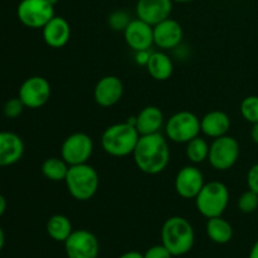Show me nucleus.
Here are the masks:
<instances>
[{"label":"nucleus","mask_w":258,"mask_h":258,"mask_svg":"<svg viewBox=\"0 0 258 258\" xmlns=\"http://www.w3.org/2000/svg\"><path fill=\"white\" fill-rule=\"evenodd\" d=\"M149 75L155 81H168L173 76L174 64L168 54L163 50H156L150 54L148 64H146Z\"/></svg>","instance_id":"nucleus-21"},{"label":"nucleus","mask_w":258,"mask_h":258,"mask_svg":"<svg viewBox=\"0 0 258 258\" xmlns=\"http://www.w3.org/2000/svg\"><path fill=\"white\" fill-rule=\"evenodd\" d=\"M67 258H98L100 243L92 232L87 229H77L64 242Z\"/></svg>","instance_id":"nucleus-11"},{"label":"nucleus","mask_w":258,"mask_h":258,"mask_svg":"<svg viewBox=\"0 0 258 258\" xmlns=\"http://www.w3.org/2000/svg\"><path fill=\"white\" fill-rule=\"evenodd\" d=\"M173 3V0H138L136 15L139 19L154 27L170 18Z\"/></svg>","instance_id":"nucleus-16"},{"label":"nucleus","mask_w":258,"mask_h":258,"mask_svg":"<svg viewBox=\"0 0 258 258\" xmlns=\"http://www.w3.org/2000/svg\"><path fill=\"white\" fill-rule=\"evenodd\" d=\"M54 15V5L48 0H22L17 8L19 22L30 29H42Z\"/></svg>","instance_id":"nucleus-8"},{"label":"nucleus","mask_w":258,"mask_h":258,"mask_svg":"<svg viewBox=\"0 0 258 258\" xmlns=\"http://www.w3.org/2000/svg\"><path fill=\"white\" fill-rule=\"evenodd\" d=\"M123 83L117 76H105L100 78L93 90V98L98 106L108 108L121 101L123 96Z\"/></svg>","instance_id":"nucleus-13"},{"label":"nucleus","mask_w":258,"mask_h":258,"mask_svg":"<svg viewBox=\"0 0 258 258\" xmlns=\"http://www.w3.org/2000/svg\"><path fill=\"white\" fill-rule=\"evenodd\" d=\"M174 3H189V2H193V0H173Z\"/></svg>","instance_id":"nucleus-38"},{"label":"nucleus","mask_w":258,"mask_h":258,"mask_svg":"<svg viewBox=\"0 0 258 258\" xmlns=\"http://www.w3.org/2000/svg\"><path fill=\"white\" fill-rule=\"evenodd\" d=\"M154 44L161 50H170L178 47L184 37L183 27L173 18L163 20L154 25Z\"/></svg>","instance_id":"nucleus-14"},{"label":"nucleus","mask_w":258,"mask_h":258,"mask_svg":"<svg viewBox=\"0 0 258 258\" xmlns=\"http://www.w3.org/2000/svg\"><path fill=\"white\" fill-rule=\"evenodd\" d=\"M64 183L68 193L73 199L78 202H87L97 193L100 176L90 164H80L70 166Z\"/></svg>","instance_id":"nucleus-4"},{"label":"nucleus","mask_w":258,"mask_h":258,"mask_svg":"<svg viewBox=\"0 0 258 258\" xmlns=\"http://www.w3.org/2000/svg\"><path fill=\"white\" fill-rule=\"evenodd\" d=\"M5 246V233H4V229L0 227V252L3 251Z\"/></svg>","instance_id":"nucleus-37"},{"label":"nucleus","mask_w":258,"mask_h":258,"mask_svg":"<svg viewBox=\"0 0 258 258\" xmlns=\"http://www.w3.org/2000/svg\"><path fill=\"white\" fill-rule=\"evenodd\" d=\"M251 139L254 144L258 145V122L253 123L251 128Z\"/></svg>","instance_id":"nucleus-34"},{"label":"nucleus","mask_w":258,"mask_h":258,"mask_svg":"<svg viewBox=\"0 0 258 258\" xmlns=\"http://www.w3.org/2000/svg\"><path fill=\"white\" fill-rule=\"evenodd\" d=\"M231 125L232 122L229 116L221 110L209 111L201 118L202 133L211 139L228 135Z\"/></svg>","instance_id":"nucleus-19"},{"label":"nucleus","mask_w":258,"mask_h":258,"mask_svg":"<svg viewBox=\"0 0 258 258\" xmlns=\"http://www.w3.org/2000/svg\"><path fill=\"white\" fill-rule=\"evenodd\" d=\"M196 233L190 222L180 216L166 219L161 228V243L174 257L184 256L194 246Z\"/></svg>","instance_id":"nucleus-3"},{"label":"nucleus","mask_w":258,"mask_h":258,"mask_svg":"<svg viewBox=\"0 0 258 258\" xmlns=\"http://www.w3.org/2000/svg\"><path fill=\"white\" fill-rule=\"evenodd\" d=\"M45 229H47L48 236L53 241L63 242V243L67 241V238L73 232L72 222L68 217L63 216V214H54V216L50 217L48 219Z\"/></svg>","instance_id":"nucleus-23"},{"label":"nucleus","mask_w":258,"mask_h":258,"mask_svg":"<svg viewBox=\"0 0 258 258\" xmlns=\"http://www.w3.org/2000/svg\"><path fill=\"white\" fill-rule=\"evenodd\" d=\"M135 117V127L140 136L160 133V128L164 125V113L158 106H146Z\"/></svg>","instance_id":"nucleus-20"},{"label":"nucleus","mask_w":258,"mask_h":258,"mask_svg":"<svg viewBox=\"0 0 258 258\" xmlns=\"http://www.w3.org/2000/svg\"><path fill=\"white\" fill-rule=\"evenodd\" d=\"M207 236L211 241L218 244H226L233 237V227L223 217H213L207 221Z\"/></svg>","instance_id":"nucleus-22"},{"label":"nucleus","mask_w":258,"mask_h":258,"mask_svg":"<svg viewBox=\"0 0 258 258\" xmlns=\"http://www.w3.org/2000/svg\"><path fill=\"white\" fill-rule=\"evenodd\" d=\"M201 133V118L190 111H179L165 123L166 138L175 144L189 143Z\"/></svg>","instance_id":"nucleus-6"},{"label":"nucleus","mask_w":258,"mask_h":258,"mask_svg":"<svg viewBox=\"0 0 258 258\" xmlns=\"http://www.w3.org/2000/svg\"><path fill=\"white\" fill-rule=\"evenodd\" d=\"M5 211H7V199L3 194H0V218L4 216Z\"/></svg>","instance_id":"nucleus-35"},{"label":"nucleus","mask_w":258,"mask_h":258,"mask_svg":"<svg viewBox=\"0 0 258 258\" xmlns=\"http://www.w3.org/2000/svg\"><path fill=\"white\" fill-rule=\"evenodd\" d=\"M123 38L128 47L135 52L149 50L154 44L153 25L141 19H133L123 30Z\"/></svg>","instance_id":"nucleus-15"},{"label":"nucleus","mask_w":258,"mask_h":258,"mask_svg":"<svg viewBox=\"0 0 258 258\" xmlns=\"http://www.w3.org/2000/svg\"><path fill=\"white\" fill-rule=\"evenodd\" d=\"M241 115L247 122L257 123L258 122V96L251 95L243 98L239 106Z\"/></svg>","instance_id":"nucleus-26"},{"label":"nucleus","mask_w":258,"mask_h":258,"mask_svg":"<svg viewBox=\"0 0 258 258\" xmlns=\"http://www.w3.org/2000/svg\"><path fill=\"white\" fill-rule=\"evenodd\" d=\"M247 186L249 190L258 194V163L252 165L247 173Z\"/></svg>","instance_id":"nucleus-31"},{"label":"nucleus","mask_w":258,"mask_h":258,"mask_svg":"<svg viewBox=\"0 0 258 258\" xmlns=\"http://www.w3.org/2000/svg\"><path fill=\"white\" fill-rule=\"evenodd\" d=\"M43 176L48 179L49 181H64L66 176H67L68 170H70V165L64 161L63 158H57V156H52L43 161L42 164Z\"/></svg>","instance_id":"nucleus-24"},{"label":"nucleus","mask_w":258,"mask_h":258,"mask_svg":"<svg viewBox=\"0 0 258 258\" xmlns=\"http://www.w3.org/2000/svg\"><path fill=\"white\" fill-rule=\"evenodd\" d=\"M139 139L140 134L135 125L125 121L105 128L101 135V146L106 154L113 158H125L133 155Z\"/></svg>","instance_id":"nucleus-2"},{"label":"nucleus","mask_w":258,"mask_h":258,"mask_svg":"<svg viewBox=\"0 0 258 258\" xmlns=\"http://www.w3.org/2000/svg\"><path fill=\"white\" fill-rule=\"evenodd\" d=\"M237 207L244 214H251L258 209V194L252 190H246L239 196Z\"/></svg>","instance_id":"nucleus-27"},{"label":"nucleus","mask_w":258,"mask_h":258,"mask_svg":"<svg viewBox=\"0 0 258 258\" xmlns=\"http://www.w3.org/2000/svg\"><path fill=\"white\" fill-rule=\"evenodd\" d=\"M185 155L186 159L191 164H202L208 160L209 155V144L207 143L206 139L201 138V135L194 138L189 143L185 144Z\"/></svg>","instance_id":"nucleus-25"},{"label":"nucleus","mask_w":258,"mask_h":258,"mask_svg":"<svg viewBox=\"0 0 258 258\" xmlns=\"http://www.w3.org/2000/svg\"><path fill=\"white\" fill-rule=\"evenodd\" d=\"M118 258H144V254L138 251H128L126 252V253L121 254Z\"/></svg>","instance_id":"nucleus-33"},{"label":"nucleus","mask_w":258,"mask_h":258,"mask_svg":"<svg viewBox=\"0 0 258 258\" xmlns=\"http://www.w3.org/2000/svg\"><path fill=\"white\" fill-rule=\"evenodd\" d=\"M151 53L149 50H139V52H135V60L138 64L145 66L148 64L149 59H150Z\"/></svg>","instance_id":"nucleus-32"},{"label":"nucleus","mask_w":258,"mask_h":258,"mask_svg":"<svg viewBox=\"0 0 258 258\" xmlns=\"http://www.w3.org/2000/svg\"><path fill=\"white\" fill-rule=\"evenodd\" d=\"M24 141L12 131H0V168L17 164L24 155Z\"/></svg>","instance_id":"nucleus-17"},{"label":"nucleus","mask_w":258,"mask_h":258,"mask_svg":"<svg viewBox=\"0 0 258 258\" xmlns=\"http://www.w3.org/2000/svg\"><path fill=\"white\" fill-rule=\"evenodd\" d=\"M194 201L197 211L207 219L221 217L228 207L229 190L222 181H209L204 184Z\"/></svg>","instance_id":"nucleus-5"},{"label":"nucleus","mask_w":258,"mask_h":258,"mask_svg":"<svg viewBox=\"0 0 258 258\" xmlns=\"http://www.w3.org/2000/svg\"><path fill=\"white\" fill-rule=\"evenodd\" d=\"M52 88L47 78L32 76L20 85L18 97L24 103L25 108H40L49 101Z\"/></svg>","instance_id":"nucleus-10"},{"label":"nucleus","mask_w":258,"mask_h":258,"mask_svg":"<svg viewBox=\"0 0 258 258\" xmlns=\"http://www.w3.org/2000/svg\"><path fill=\"white\" fill-rule=\"evenodd\" d=\"M241 146L233 136L224 135L213 139L209 146L208 161L216 170L226 171L233 168L239 159Z\"/></svg>","instance_id":"nucleus-7"},{"label":"nucleus","mask_w":258,"mask_h":258,"mask_svg":"<svg viewBox=\"0 0 258 258\" xmlns=\"http://www.w3.org/2000/svg\"><path fill=\"white\" fill-rule=\"evenodd\" d=\"M48 2L50 3V4H53V5H55L58 3V0H48Z\"/></svg>","instance_id":"nucleus-39"},{"label":"nucleus","mask_w":258,"mask_h":258,"mask_svg":"<svg viewBox=\"0 0 258 258\" xmlns=\"http://www.w3.org/2000/svg\"><path fill=\"white\" fill-rule=\"evenodd\" d=\"M25 106L22 102L19 97H13L9 98L7 102L3 106V113L7 118H17L22 115V112L24 111Z\"/></svg>","instance_id":"nucleus-29"},{"label":"nucleus","mask_w":258,"mask_h":258,"mask_svg":"<svg viewBox=\"0 0 258 258\" xmlns=\"http://www.w3.org/2000/svg\"><path fill=\"white\" fill-rule=\"evenodd\" d=\"M93 140L85 133H75L64 139L60 146V158L70 166L88 163L93 154Z\"/></svg>","instance_id":"nucleus-9"},{"label":"nucleus","mask_w":258,"mask_h":258,"mask_svg":"<svg viewBox=\"0 0 258 258\" xmlns=\"http://www.w3.org/2000/svg\"><path fill=\"white\" fill-rule=\"evenodd\" d=\"M248 258H258V239L254 242L253 247L251 248V252H249Z\"/></svg>","instance_id":"nucleus-36"},{"label":"nucleus","mask_w":258,"mask_h":258,"mask_svg":"<svg viewBox=\"0 0 258 258\" xmlns=\"http://www.w3.org/2000/svg\"><path fill=\"white\" fill-rule=\"evenodd\" d=\"M173 257L174 256L170 253V251H169L163 243L150 247V248L144 253V258H173Z\"/></svg>","instance_id":"nucleus-30"},{"label":"nucleus","mask_w":258,"mask_h":258,"mask_svg":"<svg viewBox=\"0 0 258 258\" xmlns=\"http://www.w3.org/2000/svg\"><path fill=\"white\" fill-rule=\"evenodd\" d=\"M131 20L133 19L127 14V12L122 9L115 10L108 15V25H110L111 29L116 30V32H123L126 27L130 24Z\"/></svg>","instance_id":"nucleus-28"},{"label":"nucleus","mask_w":258,"mask_h":258,"mask_svg":"<svg viewBox=\"0 0 258 258\" xmlns=\"http://www.w3.org/2000/svg\"><path fill=\"white\" fill-rule=\"evenodd\" d=\"M133 158L135 165L144 174L158 175L163 173L170 161L168 139L164 138L160 133L140 136Z\"/></svg>","instance_id":"nucleus-1"},{"label":"nucleus","mask_w":258,"mask_h":258,"mask_svg":"<svg viewBox=\"0 0 258 258\" xmlns=\"http://www.w3.org/2000/svg\"><path fill=\"white\" fill-rule=\"evenodd\" d=\"M204 175L196 165H186L178 171L174 180V188L179 197L184 199H196L204 186Z\"/></svg>","instance_id":"nucleus-12"},{"label":"nucleus","mask_w":258,"mask_h":258,"mask_svg":"<svg viewBox=\"0 0 258 258\" xmlns=\"http://www.w3.org/2000/svg\"><path fill=\"white\" fill-rule=\"evenodd\" d=\"M42 37L45 44L54 49L67 45L71 39V25L63 17H54L42 28Z\"/></svg>","instance_id":"nucleus-18"}]
</instances>
